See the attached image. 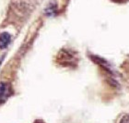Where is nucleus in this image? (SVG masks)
I'll return each instance as SVG.
<instances>
[{"mask_svg": "<svg viewBox=\"0 0 129 123\" xmlns=\"http://www.w3.org/2000/svg\"><path fill=\"white\" fill-rule=\"evenodd\" d=\"M37 0H13L11 10L19 19H26L32 11Z\"/></svg>", "mask_w": 129, "mask_h": 123, "instance_id": "1", "label": "nucleus"}, {"mask_svg": "<svg viewBox=\"0 0 129 123\" xmlns=\"http://www.w3.org/2000/svg\"><path fill=\"white\" fill-rule=\"evenodd\" d=\"M12 87L10 83L7 81L0 83V105L4 104L12 95Z\"/></svg>", "mask_w": 129, "mask_h": 123, "instance_id": "2", "label": "nucleus"}, {"mask_svg": "<svg viewBox=\"0 0 129 123\" xmlns=\"http://www.w3.org/2000/svg\"><path fill=\"white\" fill-rule=\"evenodd\" d=\"M11 41V36L8 32H3L0 34V49H5L8 47Z\"/></svg>", "mask_w": 129, "mask_h": 123, "instance_id": "3", "label": "nucleus"}, {"mask_svg": "<svg viewBox=\"0 0 129 123\" xmlns=\"http://www.w3.org/2000/svg\"><path fill=\"white\" fill-rule=\"evenodd\" d=\"M118 123H129V114H124L119 118Z\"/></svg>", "mask_w": 129, "mask_h": 123, "instance_id": "4", "label": "nucleus"}, {"mask_svg": "<svg viewBox=\"0 0 129 123\" xmlns=\"http://www.w3.org/2000/svg\"><path fill=\"white\" fill-rule=\"evenodd\" d=\"M113 1L116 3H123V2H125L126 0H113Z\"/></svg>", "mask_w": 129, "mask_h": 123, "instance_id": "5", "label": "nucleus"}]
</instances>
